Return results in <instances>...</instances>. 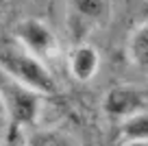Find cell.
<instances>
[{"mask_svg": "<svg viewBox=\"0 0 148 146\" xmlns=\"http://www.w3.org/2000/svg\"><path fill=\"white\" fill-rule=\"evenodd\" d=\"M126 57L135 68H139L142 72H148V20L137 24L129 35Z\"/></svg>", "mask_w": 148, "mask_h": 146, "instance_id": "52a82bcc", "label": "cell"}, {"mask_svg": "<svg viewBox=\"0 0 148 146\" xmlns=\"http://www.w3.org/2000/svg\"><path fill=\"white\" fill-rule=\"evenodd\" d=\"M2 92V101H5V111L15 124H31L35 122L37 114H39V98L42 94L28 90V87L20 85V83L11 81L5 76V85H0Z\"/></svg>", "mask_w": 148, "mask_h": 146, "instance_id": "3957f363", "label": "cell"}, {"mask_svg": "<svg viewBox=\"0 0 148 146\" xmlns=\"http://www.w3.org/2000/svg\"><path fill=\"white\" fill-rule=\"evenodd\" d=\"M111 0H68V24L76 31H94L109 22Z\"/></svg>", "mask_w": 148, "mask_h": 146, "instance_id": "277c9868", "label": "cell"}, {"mask_svg": "<svg viewBox=\"0 0 148 146\" xmlns=\"http://www.w3.org/2000/svg\"><path fill=\"white\" fill-rule=\"evenodd\" d=\"M144 107V98L137 90L133 87H113L107 92L105 101H102V109L111 118H131V116L139 114Z\"/></svg>", "mask_w": 148, "mask_h": 146, "instance_id": "5b68a950", "label": "cell"}, {"mask_svg": "<svg viewBox=\"0 0 148 146\" xmlns=\"http://www.w3.org/2000/svg\"><path fill=\"white\" fill-rule=\"evenodd\" d=\"M2 116H7V111H5V101H2V92H0V118Z\"/></svg>", "mask_w": 148, "mask_h": 146, "instance_id": "8fae6325", "label": "cell"}, {"mask_svg": "<svg viewBox=\"0 0 148 146\" xmlns=\"http://www.w3.org/2000/svg\"><path fill=\"white\" fill-rule=\"evenodd\" d=\"M126 140H144L148 142V114H135L126 118L124 127H122Z\"/></svg>", "mask_w": 148, "mask_h": 146, "instance_id": "ba28073f", "label": "cell"}, {"mask_svg": "<svg viewBox=\"0 0 148 146\" xmlns=\"http://www.w3.org/2000/svg\"><path fill=\"white\" fill-rule=\"evenodd\" d=\"M0 146H2V142H0Z\"/></svg>", "mask_w": 148, "mask_h": 146, "instance_id": "4fadbf2b", "label": "cell"}, {"mask_svg": "<svg viewBox=\"0 0 148 146\" xmlns=\"http://www.w3.org/2000/svg\"><path fill=\"white\" fill-rule=\"evenodd\" d=\"M0 2H5V0H0Z\"/></svg>", "mask_w": 148, "mask_h": 146, "instance_id": "7c38bea8", "label": "cell"}, {"mask_svg": "<svg viewBox=\"0 0 148 146\" xmlns=\"http://www.w3.org/2000/svg\"><path fill=\"white\" fill-rule=\"evenodd\" d=\"M26 146H76L61 131H39L28 140Z\"/></svg>", "mask_w": 148, "mask_h": 146, "instance_id": "9c48e42d", "label": "cell"}, {"mask_svg": "<svg viewBox=\"0 0 148 146\" xmlns=\"http://www.w3.org/2000/svg\"><path fill=\"white\" fill-rule=\"evenodd\" d=\"M68 68L79 83L92 81L100 70V52L92 44H76L68 55Z\"/></svg>", "mask_w": 148, "mask_h": 146, "instance_id": "8992f818", "label": "cell"}, {"mask_svg": "<svg viewBox=\"0 0 148 146\" xmlns=\"http://www.w3.org/2000/svg\"><path fill=\"white\" fill-rule=\"evenodd\" d=\"M15 39L24 50L39 57L42 61L52 59L59 52V39L55 31L44 20L37 18H24L15 24Z\"/></svg>", "mask_w": 148, "mask_h": 146, "instance_id": "7a4b0ae2", "label": "cell"}, {"mask_svg": "<svg viewBox=\"0 0 148 146\" xmlns=\"http://www.w3.org/2000/svg\"><path fill=\"white\" fill-rule=\"evenodd\" d=\"M124 146H148V142H144V140H126Z\"/></svg>", "mask_w": 148, "mask_h": 146, "instance_id": "30bf717a", "label": "cell"}, {"mask_svg": "<svg viewBox=\"0 0 148 146\" xmlns=\"http://www.w3.org/2000/svg\"><path fill=\"white\" fill-rule=\"evenodd\" d=\"M0 70L11 81L20 83V85L28 87L42 96L55 94L57 90L55 76L46 68V63L24 48H7L0 52Z\"/></svg>", "mask_w": 148, "mask_h": 146, "instance_id": "6da1fadb", "label": "cell"}]
</instances>
